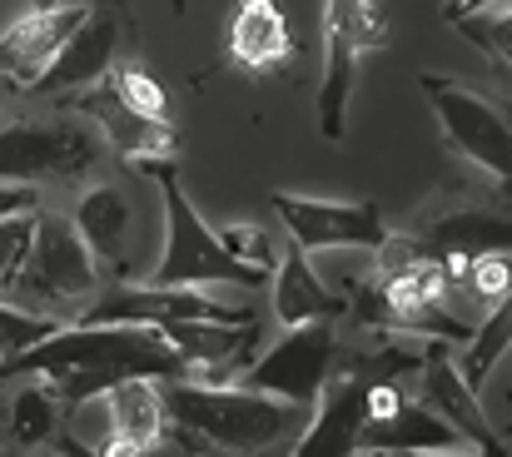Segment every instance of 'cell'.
Listing matches in <instances>:
<instances>
[{
    "label": "cell",
    "instance_id": "6da1fadb",
    "mask_svg": "<svg viewBox=\"0 0 512 457\" xmlns=\"http://www.w3.org/2000/svg\"><path fill=\"white\" fill-rule=\"evenodd\" d=\"M0 378H50L65 403H80L120 378H189V368L155 328L70 323L15 358H0Z\"/></svg>",
    "mask_w": 512,
    "mask_h": 457
},
{
    "label": "cell",
    "instance_id": "7a4b0ae2",
    "mask_svg": "<svg viewBox=\"0 0 512 457\" xmlns=\"http://www.w3.org/2000/svg\"><path fill=\"white\" fill-rule=\"evenodd\" d=\"M165 418L189 453L219 448V453H269L289 448L304 428L299 403H284L274 393L244 388V383H209V378H160Z\"/></svg>",
    "mask_w": 512,
    "mask_h": 457
},
{
    "label": "cell",
    "instance_id": "3957f363",
    "mask_svg": "<svg viewBox=\"0 0 512 457\" xmlns=\"http://www.w3.org/2000/svg\"><path fill=\"white\" fill-rule=\"evenodd\" d=\"M140 174H155L160 179V194H165V254L155 264V274L145 284H160V289H194V284H239V289H264L274 269H259V264H244L239 254L224 249V239L199 219V209L189 204V194L179 189V169L174 159H145L135 164Z\"/></svg>",
    "mask_w": 512,
    "mask_h": 457
},
{
    "label": "cell",
    "instance_id": "277c9868",
    "mask_svg": "<svg viewBox=\"0 0 512 457\" xmlns=\"http://www.w3.org/2000/svg\"><path fill=\"white\" fill-rule=\"evenodd\" d=\"M0 294L15 299L20 308L45 313V318H55V313L80 318L85 308L95 304V299H100V264H95V254L85 249L75 219L50 214V209H35L30 249H25L15 279H10Z\"/></svg>",
    "mask_w": 512,
    "mask_h": 457
},
{
    "label": "cell",
    "instance_id": "5b68a950",
    "mask_svg": "<svg viewBox=\"0 0 512 457\" xmlns=\"http://www.w3.org/2000/svg\"><path fill=\"white\" fill-rule=\"evenodd\" d=\"M388 45V15L378 0H329L324 5V80H319V135L339 145L348 135V95L363 55Z\"/></svg>",
    "mask_w": 512,
    "mask_h": 457
},
{
    "label": "cell",
    "instance_id": "8992f818",
    "mask_svg": "<svg viewBox=\"0 0 512 457\" xmlns=\"http://www.w3.org/2000/svg\"><path fill=\"white\" fill-rule=\"evenodd\" d=\"M418 90L428 95L438 125H443V140L448 150L463 154L473 169H483L488 179L508 184V169H512V130H508V115L498 105H488L483 95H473L463 80L453 75H433L423 70L418 75Z\"/></svg>",
    "mask_w": 512,
    "mask_h": 457
},
{
    "label": "cell",
    "instance_id": "52a82bcc",
    "mask_svg": "<svg viewBox=\"0 0 512 457\" xmlns=\"http://www.w3.org/2000/svg\"><path fill=\"white\" fill-rule=\"evenodd\" d=\"M130 35H135V20H130V5L125 0H95V5H85V20L70 30V40L60 45V55L50 60V70L30 90L45 95V100H70L80 90L105 85V75L125 55V40Z\"/></svg>",
    "mask_w": 512,
    "mask_h": 457
},
{
    "label": "cell",
    "instance_id": "ba28073f",
    "mask_svg": "<svg viewBox=\"0 0 512 457\" xmlns=\"http://www.w3.org/2000/svg\"><path fill=\"white\" fill-rule=\"evenodd\" d=\"M334 358H339V333L329 318L319 323H294L269 353H259L254 363L239 368V383L244 388H259V393H274L284 403H299V408H314L324 383L334 378Z\"/></svg>",
    "mask_w": 512,
    "mask_h": 457
},
{
    "label": "cell",
    "instance_id": "9c48e42d",
    "mask_svg": "<svg viewBox=\"0 0 512 457\" xmlns=\"http://www.w3.org/2000/svg\"><path fill=\"white\" fill-rule=\"evenodd\" d=\"M100 140L60 120H10L0 125V179L5 184H65L95 169Z\"/></svg>",
    "mask_w": 512,
    "mask_h": 457
},
{
    "label": "cell",
    "instance_id": "30bf717a",
    "mask_svg": "<svg viewBox=\"0 0 512 457\" xmlns=\"http://www.w3.org/2000/svg\"><path fill=\"white\" fill-rule=\"evenodd\" d=\"M269 204H274V214L284 219L289 239L304 254H319V249H378L383 234H388L373 199H363V204H329V199H304V194L274 189Z\"/></svg>",
    "mask_w": 512,
    "mask_h": 457
},
{
    "label": "cell",
    "instance_id": "8fae6325",
    "mask_svg": "<svg viewBox=\"0 0 512 457\" xmlns=\"http://www.w3.org/2000/svg\"><path fill=\"white\" fill-rule=\"evenodd\" d=\"M85 20V5H70V0H50V5H35L30 15H20L5 35H0V75L20 90H30L50 60L60 55V45L70 40V30Z\"/></svg>",
    "mask_w": 512,
    "mask_h": 457
},
{
    "label": "cell",
    "instance_id": "7c38bea8",
    "mask_svg": "<svg viewBox=\"0 0 512 457\" xmlns=\"http://www.w3.org/2000/svg\"><path fill=\"white\" fill-rule=\"evenodd\" d=\"M309 413H314V423L294 433L289 453H299V457L358 453V433H363V423H368V373H363V368L334 373Z\"/></svg>",
    "mask_w": 512,
    "mask_h": 457
},
{
    "label": "cell",
    "instance_id": "4fadbf2b",
    "mask_svg": "<svg viewBox=\"0 0 512 457\" xmlns=\"http://www.w3.org/2000/svg\"><path fill=\"white\" fill-rule=\"evenodd\" d=\"M224 60L244 75H279L294 60V30L279 0H239L224 25Z\"/></svg>",
    "mask_w": 512,
    "mask_h": 457
},
{
    "label": "cell",
    "instance_id": "5bb4252c",
    "mask_svg": "<svg viewBox=\"0 0 512 457\" xmlns=\"http://www.w3.org/2000/svg\"><path fill=\"white\" fill-rule=\"evenodd\" d=\"M105 403V453H155L170 433L165 418V398H160V378H120L110 388H100Z\"/></svg>",
    "mask_w": 512,
    "mask_h": 457
},
{
    "label": "cell",
    "instance_id": "9a60e30c",
    "mask_svg": "<svg viewBox=\"0 0 512 457\" xmlns=\"http://www.w3.org/2000/svg\"><path fill=\"white\" fill-rule=\"evenodd\" d=\"M70 105L80 115H90L100 125V135L110 140V150L120 154L125 164H145V159H174L179 154V135H174L170 120H145L135 115L110 85H95V90H80L70 95Z\"/></svg>",
    "mask_w": 512,
    "mask_h": 457
},
{
    "label": "cell",
    "instance_id": "2e32d148",
    "mask_svg": "<svg viewBox=\"0 0 512 457\" xmlns=\"http://www.w3.org/2000/svg\"><path fill=\"white\" fill-rule=\"evenodd\" d=\"M413 388L423 393V403H428L438 418H448V423L473 443V453H503V438H498V428L488 423V408H478L473 388L463 383V373H458L448 343H438V348L423 353L418 383H413Z\"/></svg>",
    "mask_w": 512,
    "mask_h": 457
},
{
    "label": "cell",
    "instance_id": "e0dca14e",
    "mask_svg": "<svg viewBox=\"0 0 512 457\" xmlns=\"http://www.w3.org/2000/svg\"><path fill=\"white\" fill-rule=\"evenodd\" d=\"M453 448H473V443L428 403H413L408 393L383 418H368L358 433V453H453Z\"/></svg>",
    "mask_w": 512,
    "mask_h": 457
},
{
    "label": "cell",
    "instance_id": "ac0fdd59",
    "mask_svg": "<svg viewBox=\"0 0 512 457\" xmlns=\"http://www.w3.org/2000/svg\"><path fill=\"white\" fill-rule=\"evenodd\" d=\"M75 229L85 239V249L95 254L100 269H110L115 279L130 274V229H135V204L120 184H90L75 204Z\"/></svg>",
    "mask_w": 512,
    "mask_h": 457
},
{
    "label": "cell",
    "instance_id": "d6986e66",
    "mask_svg": "<svg viewBox=\"0 0 512 457\" xmlns=\"http://www.w3.org/2000/svg\"><path fill=\"white\" fill-rule=\"evenodd\" d=\"M269 284H274V313H279L284 328H294V323H319V318L339 323L343 313H348V299L314 274L309 254H304L294 239L279 249V264H274Z\"/></svg>",
    "mask_w": 512,
    "mask_h": 457
},
{
    "label": "cell",
    "instance_id": "ffe728a7",
    "mask_svg": "<svg viewBox=\"0 0 512 457\" xmlns=\"http://www.w3.org/2000/svg\"><path fill=\"white\" fill-rule=\"evenodd\" d=\"M428 249H438L448 259V274L458 279L463 264L483 249H508V214H488V209H453L443 214L428 234H423Z\"/></svg>",
    "mask_w": 512,
    "mask_h": 457
},
{
    "label": "cell",
    "instance_id": "44dd1931",
    "mask_svg": "<svg viewBox=\"0 0 512 457\" xmlns=\"http://www.w3.org/2000/svg\"><path fill=\"white\" fill-rule=\"evenodd\" d=\"M65 423V398L50 378H25L20 393L5 403V428H10V443L20 448H45Z\"/></svg>",
    "mask_w": 512,
    "mask_h": 457
},
{
    "label": "cell",
    "instance_id": "7402d4cb",
    "mask_svg": "<svg viewBox=\"0 0 512 457\" xmlns=\"http://www.w3.org/2000/svg\"><path fill=\"white\" fill-rule=\"evenodd\" d=\"M512 308H508V299L503 304H493L488 308V318L478 323V328H468V338H473V348L458 358V373H463V383L478 393L483 383H488V373L498 368V358L508 353V338H512Z\"/></svg>",
    "mask_w": 512,
    "mask_h": 457
},
{
    "label": "cell",
    "instance_id": "603a6c76",
    "mask_svg": "<svg viewBox=\"0 0 512 457\" xmlns=\"http://www.w3.org/2000/svg\"><path fill=\"white\" fill-rule=\"evenodd\" d=\"M105 85L135 110V115H145V120H170V90L150 75V65L145 60H135V55H120L115 65H110V75H105Z\"/></svg>",
    "mask_w": 512,
    "mask_h": 457
},
{
    "label": "cell",
    "instance_id": "cb8c5ba5",
    "mask_svg": "<svg viewBox=\"0 0 512 457\" xmlns=\"http://www.w3.org/2000/svg\"><path fill=\"white\" fill-rule=\"evenodd\" d=\"M458 25V35H468L493 65H498V75L508 80V65H512V15H508V0L503 5H488V10H473V15H463V20H453Z\"/></svg>",
    "mask_w": 512,
    "mask_h": 457
},
{
    "label": "cell",
    "instance_id": "d4e9b609",
    "mask_svg": "<svg viewBox=\"0 0 512 457\" xmlns=\"http://www.w3.org/2000/svg\"><path fill=\"white\" fill-rule=\"evenodd\" d=\"M458 279L468 284V294H473L483 308L503 304V299H508V284H512L508 249H483V254H473V259L463 264V274H458Z\"/></svg>",
    "mask_w": 512,
    "mask_h": 457
},
{
    "label": "cell",
    "instance_id": "484cf974",
    "mask_svg": "<svg viewBox=\"0 0 512 457\" xmlns=\"http://www.w3.org/2000/svg\"><path fill=\"white\" fill-rule=\"evenodd\" d=\"M60 323L35 313V308H20L15 299H0V358H15L25 353L30 343H40L45 333H55Z\"/></svg>",
    "mask_w": 512,
    "mask_h": 457
},
{
    "label": "cell",
    "instance_id": "4316f807",
    "mask_svg": "<svg viewBox=\"0 0 512 457\" xmlns=\"http://www.w3.org/2000/svg\"><path fill=\"white\" fill-rule=\"evenodd\" d=\"M219 239H224V249L239 254L244 264H259V269H274V264H279L274 239H269L264 229H254V224H234V229H224Z\"/></svg>",
    "mask_w": 512,
    "mask_h": 457
},
{
    "label": "cell",
    "instance_id": "83f0119b",
    "mask_svg": "<svg viewBox=\"0 0 512 457\" xmlns=\"http://www.w3.org/2000/svg\"><path fill=\"white\" fill-rule=\"evenodd\" d=\"M25 209H40V189L35 184H5L0 179V219L5 214H25Z\"/></svg>",
    "mask_w": 512,
    "mask_h": 457
},
{
    "label": "cell",
    "instance_id": "f1b7e54d",
    "mask_svg": "<svg viewBox=\"0 0 512 457\" xmlns=\"http://www.w3.org/2000/svg\"><path fill=\"white\" fill-rule=\"evenodd\" d=\"M488 5H503V0H443V20L453 25V20H463L473 10H488Z\"/></svg>",
    "mask_w": 512,
    "mask_h": 457
},
{
    "label": "cell",
    "instance_id": "f546056e",
    "mask_svg": "<svg viewBox=\"0 0 512 457\" xmlns=\"http://www.w3.org/2000/svg\"><path fill=\"white\" fill-rule=\"evenodd\" d=\"M5 95H10V80H5V75H0V105H5Z\"/></svg>",
    "mask_w": 512,
    "mask_h": 457
},
{
    "label": "cell",
    "instance_id": "4dcf8cb0",
    "mask_svg": "<svg viewBox=\"0 0 512 457\" xmlns=\"http://www.w3.org/2000/svg\"><path fill=\"white\" fill-rule=\"evenodd\" d=\"M30 5H50V0H30Z\"/></svg>",
    "mask_w": 512,
    "mask_h": 457
}]
</instances>
